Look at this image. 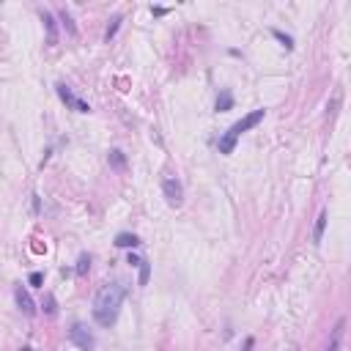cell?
<instances>
[{
  "label": "cell",
  "instance_id": "cell-1",
  "mask_svg": "<svg viewBox=\"0 0 351 351\" xmlns=\"http://www.w3.org/2000/svg\"><path fill=\"white\" fill-rule=\"evenodd\" d=\"M124 297H126V286L124 283H107L101 286L94 297V321L99 327L110 329L115 321H118V313H121V304H124Z\"/></svg>",
  "mask_w": 351,
  "mask_h": 351
},
{
  "label": "cell",
  "instance_id": "cell-2",
  "mask_svg": "<svg viewBox=\"0 0 351 351\" xmlns=\"http://www.w3.org/2000/svg\"><path fill=\"white\" fill-rule=\"evenodd\" d=\"M263 115H266V110H252V113H247L242 121H236V124H233L231 129H228L225 135L220 137V143H217L220 154H233V149H236V140H239V137H242L247 129H252V126L261 124Z\"/></svg>",
  "mask_w": 351,
  "mask_h": 351
},
{
  "label": "cell",
  "instance_id": "cell-3",
  "mask_svg": "<svg viewBox=\"0 0 351 351\" xmlns=\"http://www.w3.org/2000/svg\"><path fill=\"white\" fill-rule=\"evenodd\" d=\"M69 343H74L80 351H94L96 340H94V335H91V329L85 327V324H72V329H69Z\"/></svg>",
  "mask_w": 351,
  "mask_h": 351
},
{
  "label": "cell",
  "instance_id": "cell-4",
  "mask_svg": "<svg viewBox=\"0 0 351 351\" xmlns=\"http://www.w3.org/2000/svg\"><path fill=\"white\" fill-rule=\"evenodd\" d=\"M55 91H58V96H60V101H63L69 110H77V113H91V104L85 99H80L77 94H72V88H66L63 83H58L55 85Z\"/></svg>",
  "mask_w": 351,
  "mask_h": 351
},
{
  "label": "cell",
  "instance_id": "cell-5",
  "mask_svg": "<svg viewBox=\"0 0 351 351\" xmlns=\"http://www.w3.org/2000/svg\"><path fill=\"white\" fill-rule=\"evenodd\" d=\"M162 195H165V201L170 203V206H179L181 198H184V187H181L179 179L167 176V179H162Z\"/></svg>",
  "mask_w": 351,
  "mask_h": 351
},
{
  "label": "cell",
  "instance_id": "cell-6",
  "mask_svg": "<svg viewBox=\"0 0 351 351\" xmlns=\"http://www.w3.org/2000/svg\"><path fill=\"white\" fill-rule=\"evenodd\" d=\"M14 302H17V307L22 310L25 315H36V302L30 299V294L25 291L22 286H17V288H14Z\"/></svg>",
  "mask_w": 351,
  "mask_h": 351
},
{
  "label": "cell",
  "instance_id": "cell-7",
  "mask_svg": "<svg viewBox=\"0 0 351 351\" xmlns=\"http://www.w3.org/2000/svg\"><path fill=\"white\" fill-rule=\"evenodd\" d=\"M42 22H44V30H47V44L52 47L55 42H58V22H55L52 11H47V8H42Z\"/></svg>",
  "mask_w": 351,
  "mask_h": 351
},
{
  "label": "cell",
  "instance_id": "cell-8",
  "mask_svg": "<svg viewBox=\"0 0 351 351\" xmlns=\"http://www.w3.org/2000/svg\"><path fill=\"white\" fill-rule=\"evenodd\" d=\"M137 244H140V239L135 236V233H118V236H115V247H121V250H135Z\"/></svg>",
  "mask_w": 351,
  "mask_h": 351
},
{
  "label": "cell",
  "instance_id": "cell-9",
  "mask_svg": "<svg viewBox=\"0 0 351 351\" xmlns=\"http://www.w3.org/2000/svg\"><path fill=\"white\" fill-rule=\"evenodd\" d=\"M107 162H110V167H113V170H126V154H124V151H121V149H113V151H110V154H107Z\"/></svg>",
  "mask_w": 351,
  "mask_h": 351
},
{
  "label": "cell",
  "instance_id": "cell-10",
  "mask_svg": "<svg viewBox=\"0 0 351 351\" xmlns=\"http://www.w3.org/2000/svg\"><path fill=\"white\" fill-rule=\"evenodd\" d=\"M324 231H327V211H321V214L315 217V228H313V244H321Z\"/></svg>",
  "mask_w": 351,
  "mask_h": 351
},
{
  "label": "cell",
  "instance_id": "cell-11",
  "mask_svg": "<svg viewBox=\"0 0 351 351\" xmlns=\"http://www.w3.org/2000/svg\"><path fill=\"white\" fill-rule=\"evenodd\" d=\"M231 107H233V96H231V91H220L214 110H217V113H225V110H231Z\"/></svg>",
  "mask_w": 351,
  "mask_h": 351
},
{
  "label": "cell",
  "instance_id": "cell-12",
  "mask_svg": "<svg viewBox=\"0 0 351 351\" xmlns=\"http://www.w3.org/2000/svg\"><path fill=\"white\" fill-rule=\"evenodd\" d=\"M58 17H60V22H63V28L69 30V36H77V25H74L72 14L66 11V8H58Z\"/></svg>",
  "mask_w": 351,
  "mask_h": 351
},
{
  "label": "cell",
  "instance_id": "cell-13",
  "mask_svg": "<svg viewBox=\"0 0 351 351\" xmlns=\"http://www.w3.org/2000/svg\"><path fill=\"white\" fill-rule=\"evenodd\" d=\"M140 274H137V286H149V280H151V261H140Z\"/></svg>",
  "mask_w": 351,
  "mask_h": 351
},
{
  "label": "cell",
  "instance_id": "cell-14",
  "mask_svg": "<svg viewBox=\"0 0 351 351\" xmlns=\"http://www.w3.org/2000/svg\"><path fill=\"white\" fill-rule=\"evenodd\" d=\"M42 307H44V313L47 315H58V302H55V297L52 294H44V299H42Z\"/></svg>",
  "mask_w": 351,
  "mask_h": 351
},
{
  "label": "cell",
  "instance_id": "cell-15",
  "mask_svg": "<svg viewBox=\"0 0 351 351\" xmlns=\"http://www.w3.org/2000/svg\"><path fill=\"white\" fill-rule=\"evenodd\" d=\"M118 28H121V14H115V17L110 19L107 30H104V42H113V39H115V33H118Z\"/></svg>",
  "mask_w": 351,
  "mask_h": 351
},
{
  "label": "cell",
  "instance_id": "cell-16",
  "mask_svg": "<svg viewBox=\"0 0 351 351\" xmlns=\"http://www.w3.org/2000/svg\"><path fill=\"white\" fill-rule=\"evenodd\" d=\"M88 269H91V255H88V252H83V255L77 258V274L83 277V274L88 272Z\"/></svg>",
  "mask_w": 351,
  "mask_h": 351
},
{
  "label": "cell",
  "instance_id": "cell-17",
  "mask_svg": "<svg viewBox=\"0 0 351 351\" xmlns=\"http://www.w3.org/2000/svg\"><path fill=\"white\" fill-rule=\"evenodd\" d=\"M272 33H274V39H277V42L283 44V47H286V50H291V47H294V39H291V36H286L283 30H277V28H274Z\"/></svg>",
  "mask_w": 351,
  "mask_h": 351
},
{
  "label": "cell",
  "instance_id": "cell-18",
  "mask_svg": "<svg viewBox=\"0 0 351 351\" xmlns=\"http://www.w3.org/2000/svg\"><path fill=\"white\" fill-rule=\"evenodd\" d=\"M340 335H343V321L338 324V329H335V335H332V343H329L327 351H338V346H340Z\"/></svg>",
  "mask_w": 351,
  "mask_h": 351
},
{
  "label": "cell",
  "instance_id": "cell-19",
  "mask_svg": "<svg viewBox=\"0 0 351 351\" xmlns=\"http://www.w3.org/2000/svg\"><path fill=\"white\" fill-rule=\"evenodd\" d=\"M28 283H30L33 288H42V283H44V274H42V272H30Z\"/></svg>",
  "mask_w": 351,
  "mask_h": 351
},
{
  "label": "cell",
  "instance_id": "cell-20",
  "mask_svg": "<svg viewBox=\"0 0 351 351\" xmlns=\"http://www.w3.org/2000/svg\"><path fill=\"white\" fill-rule=\"evenodd\" d=\"M167 11H170V8H165V6H151V14H154V17H165Z\"/></svg>",
  "mask_w": 351,
  "mask_h": 351
},
{
  "label": "cell",
  "instance_id": "cell-21",
  "mask_svg": "<svg viewBox=\"0 0 351 351\" xmlns=\"http://www.w3.org/2000/svg\"><path fill=\"white\" fill-rule=\"evenodd\" d=\"M140 261H143V258H137V255H132V252H129V263H132V266H140Z\"/></svg>",
  "mask_w": 351,
  "mask_h": 351
},
{
  "label": "cell",
  "instance_id": "cell-22",
  "mask_svg": "<svg viewBox=\"0 0 351 351\" xmlns=\"http://www.w3.org/2000/svg\"><path fill=\"white\" fill-rule=\"evenodd\" d=\"M252 349V338H247V343H244V351H250Z\"/></svg>",
  "mask_w": 351,
  "mask_h": 351
},
{
  "label": "cell",
  "instance_id": "cell-23",
  "mask_svg": "<svg viewBox=\"0 0 351 351\" xmlns=\"http://www.w3.org/2000/svg\"><path fill=\"white\" fill-rule=\"evenodd\" d=\"M19 351H36V349H33V346H22Z\"/></svg>",
  "mask_w": 351,
  "mask_h": 351
},
{
  "label": "cell",
  "instance_id": "cell-24",
  "mask_svg": "<svg viewBox=\"0 0 351 351\" xmlns=\"http://www.w3.org/2000/svg\"><path fill=\"white\" fill-rule=\"evenodd\" d=\"M288 351H299V349H288Z\"/></svg>",
  "mask_w": 351,
  "mask_h": 351
}]
</instances>
